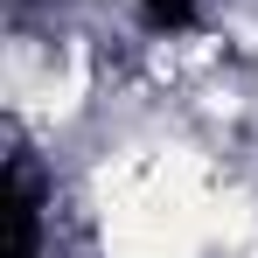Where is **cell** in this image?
Here are the masks:
<instances>
[{"label": "cell", "instance_id": "1", "mask_svg": "<svg viewBox=\"0 0 258 258\" xmlns=\"http://www.w3.org/2000/svg\"><path fill=\"white\" fill-rule=\"evenodd\" d=\"M35 251H42L35 188H28V168H7V258H35Z\"/></svg>", "mask_w": 258, "mask_h": 258}, {"label": "cell", "instance_id": "2", "mask_svg": "<svg viewBox=\"0 0 258 258\" xmlns=\"http://www.w3.org/2000/svg\"><path fill=\"white\" fill-rule=\"evenodd\" d=\"M196 7H203V0H147V21H154V28H188Z\"/></svg>", "mask_w": 258, "mask_h": 258}]
</instances>
